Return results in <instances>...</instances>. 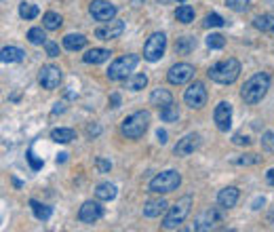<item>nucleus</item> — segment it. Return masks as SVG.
Instances as JSON below:
<instances>
[{
    "label": "nucleus",
    "instance_id": "nucleus-36",
    "mask_svg": "<svg viewBox=\"0 0 274 232\" xmlns=\"http://www.w3.org/2000/svg\"><path fill=\"white\" fill-rule=\"evenodd\" d=\"M224 45H226V40H224L222 34H209L207 36V47L209 49H222Z\"/></svg>",
    "mask_w": 274,
    "mask_h": 232
},
{
    "label": "nucleus",
    "instance_id": "nucleus-17",
    "mask_svg": "<svg viewBox=\"0 0 274 232\" xmlns=\"http://www.w3.org/2000/svg\"><path fill=\"white\" fill-rule=\"evenodd\" d=\"M238 194H241V192H238V188L228 186V188L220 190V194H217V203H220V207L230 209V207H234V205H236Z\"/></svg>",
    "mask_w": 274,
    "mask_h": 232
},
{
    "label": "nucleus",
    "instance_id": "nucleus-32",
    "mask_svg": "<svg viewBox=\"0 0 274 232\" xmlns=\"http://www.w3.org/2000/svg\"><path fill=\"white\" fill-rule=\"evenodd\" d=\"M27 40H30L32 45H45L47 36H45V32H42V27H32V30L27 32Z\"/></svg>",
    "mask_w": 274,
    "mask_h": 232
},
{
    "label": "nucleus",
    "instance_id": "nucleus-16",
    "mask_svg": "<svg viewBox=\"0 0 274 232\" xmlns=\"http://www.w3.org/2000/svg\"><path fill=\"white\" fill-rule=\"evenodd\" d=\"M150 103L154 105V108H158V110H165V108H169V105L173 103V95L169 93L167 89L158 87V89H154L150 93Z\"/></svg>",
    "mask_w": 274,
    "mask_h": 232
},
{
    "label": "nucleus",
    "instance_id": "nucleus-46",
    "mask_svg": "<svg viewBox=\"0 0 274 232\" xmlns=\"http://www.w3.org/2000/svg\"><path fill=\"white\" fill-rule=\"evenodd\" d=\"M156 137H158V142H160V144H165V142H167V131H163V129H158V133H156Z\"/></svg>",
    "mask_w": 274,
    "mask_h": 232
},
{
    "label": "nucleus",
    "instance_id": "nucleus-5",
    "mask_svg": "<svg viewBox=\"0 0 274 232\" xmlns=\"http://www.w3.org/2000/svg\"><path fill=\"white\" fill-rule=\"evenodd\" d=\"M179 184H181V175L177 171H173V169H169V171H163L156 178H152L148 188H150V192H156V194H169L173 190H177Z\"/></svg>",
    "mask_w": 274,
    "mask_h": 232
},
{
    "label": "nucleus",
    "instance_id": "nucleus-24",
    "mask_svg": "<svg viewBox=\"0 0 274 232\" xmlns=\"http://www.w3.org/2000/svg\"><path fill=\"white\" fill-rule=\"evenodd\" d=\"M51 139L57 144H68V142H72V139H76V131L74 129H53Z\"/></svg>",
    "mask_w": 274,
    "mask_h": 232
},
{
    "label": "nucleus",
    "instance_id": "nucleus-49",
    "mask_svg": "<svg viewBox=\"0 0 274 232\" xmlns=\"http://www.w3.org/2000/svg\"><path fill=\"white\" fill-rule=\"evenodd\" d=\"M179 2H186V0H179Z\"/></svg>",
    "mask_w": 274,
    "mask_h": 232
},
{
    "label": "nucleus",
    "instance_id": "nucleus-27",
    "mask_svg": "<svg viewBox=\"0 0 274 232\" xmlns=\"http://www.w3.org/2000/svg\"><path fill=\"white\" fill-rule=\"evenodd\" d=\"M175 19L181 21V24H192L194 21V9L190 4L177 6V11H175Z\"/></svg>",
    "mask_w": 274,
    "mask_h": 232
},
{
    "label": "nucleus",
    "instance_id": "nucleus-9",
    "mask_svg": "<svg viewBox=\"0 0 274 232\" xmlns=\"http://www.w3.org/2000/svg\"><path fill=\"white\" fill-rule=\"evenodd\" d=\"M89 13L93 15L95 21H112L116 15V6L110 4L108 0H93V2L89 4Z\"/></svg>",
    "mask_w": 274,
    "mask_h": 232
},
{
    "label": "nucleus",
    "instance_id": "nucleus-3",
    "mask_svg": "<svg viewBox=\"0 0 274 232\" xmlns=\"http://www.w3.org/2000/svg\"><path fill=\"white\" fill-rule=\"evenodd\" d=\"M148 125H150V112L146 110H139V112H133L131 116H126L123 125H121V133L129 139H139L146 133Z\"/></svg>",
    "mask_w": 274,
    "mask_h": 232
},
{
    "label": "nucleus",
    "instance_id": "nucleus-30",
    "mask_svg": "<svg viewBox=\"0 0 274 232\" xmlns=\"http://www.w3.org/2000/svg\"><path fill=\"white\" fill-rule=\"evenodd\" d=\"M38 6L36 4H30V2H21L19 4V15L24 17V19H34V17H38Z\"/></svg>",
    "mask_w": 274,
    "mask_h": 232
},
{
    "label": "nucleus",
    "instance_id": "nucleus-40",
    "mask_svg": "<svg viewBox=\"0 0 274 232\" xmlns=\"http://www.w3.org/2000/svg\"><path fill=\"white\" fill-rule=\"evenodd\" d=\"M27 160H30V165H32V169H40V167H42V160H38L36 156H34V152H32V150L27 152Z\"/></svg>",
    "mask_w": 274,
    "mask_h": 232
},
{
    "label": "nucleus",
    "instance_id": "nucleus-22",
    "mask_svg": "<svg viewBox=\"0 0 274 232\" xmlns=\"http://www.w3.org/2000/svg\"><path fill=\"white\" fill-rule=\"evenodd\" d=\"M25 59V51H21L19 47H4L2 49V61L4 63H19Z\"/></svg>",
    "mask_w": 274,
    "mask_h": 232
},
{
    "label": "nucleus",
    "instance_id": "nucleus-12",
    "mask_svg": "<svg viewBox=\"0 0 274 232\" xmlns=\"http://www.w3.org/2000/svg\"><path fill=\"white\" fill-rule=\"evenodd\" d=\"M38 82L49 91L57 89L59 82H61V70L57 66H45L38 74Z\"/></svg>",
    "mask_w": 274,
    "mask_h": 232
},
{
    "label": "nucleus",
    "instance_id": "nucleus-26",
    "mask_svg": "<svg viewBox=\"0 0 274 232\" xmlns=\"http://www.w3.org/2000/svg\"><path fill=\"white\" fill-rule=\"evenodd\" d=\"M148 84V76L146 74H131L126 78V89L129 91H142Z\"/></svg>",
    "mask_w": 274,
    "mask_h": 232
},
{
    "label": "nucleus",
    "instance_id": "nucleus-33",
    "mask_svg": "<svg viewBox=\"0 0 274 232\" xmlns=\"http://www.w3.org/2000/svg\"><path fill=\"white\" fill-rule=\"evenodd\" d=\"M160 118H163L165 123H175L179 118V112H177V105H169V108L165 110H160Z\"/></svg>",
    "mask_w": 274,
    "mask_h": 232
},
{
    "label": "nucleus",
    "instance_id": "nucleus-50",
    "mask_svg": "<svg viewBox=\"0 0 274 232\" xmlns=\"http://www.w3.org/2000/svg\"><path fill=\"white\" fill-rule=\"evenodd\" d=\"M272 32H274V26H272Z\"/></svg>",
    "mask_w": 274,
    "mask_h": 232
},
{
    "label": "nucleus",
    "instance_id": "nucleus-6",
    "mask_svg": "<svg viewBox=\"0 0 274 232\" xmlns=\"http://www.w3.org/2000/svg\"><path fill=\"white\" fill-rule=\"evenodd\" d=\"M137 61L139 57L137 55H123V57H118L110 63V68H108V72H105V76H108L110 80H123V78H129L131 72H133V68L137 66Z\"/></svg>",
    "mask_w": 274,
    "mask_h": 232
},
{
    "label": "nucleus",
    "instance_id": "nucleus-21",
    "mask_svg": "<svg viewBox=\"0 0 274 232\" xmlns=\"http://www.w3.org/2000/svg\"><path fill=\"white\" fill-rule=\"evenodd\" d=\"M63 47L68 51H80V49L87 47V38L82 34H68V36H63Z\"/></svg>",
    "mask_w": 274,
    "mask_h": 232
},
{
    "label": "nucleus",
    "instance_id": "nucleus-34",
    "mask_svg": "<svg viewBox=\"0 0 274 232\" xmlns=\"http://www.w3.org/2000/svg\"><path fill=\"white\" fill-rule=\"evenodd\" d=\"M202 24H205V27H222L224 24H226V21H224L222 15H217V13H209Z\"/></svg>",
    "mask_w": 274,
    "mask_h": 232
},
{
    "label": "nucleus",
    "instance_id": "nucleus-37",
    "mask_svg": "<svg viewBox=\"0 0 274 232\" xmlns=\"http://www.w3.org/2000/svg\"><path fill=\"white\" fill-rule=\"evenodd\" d=\"M236 165H257L259 163V156H255V154H243V156L234 158Z\"/></svg>",
    "mask_w": 274,
    "mask_h": 232
},
{
    "label": "nucleus",
    "instance_id": "nucleus-14",
    "mask_svg": "<svg viewBox=\"0 0 274 232\" xmlns=\"http://www.w3.org/2000/svg\"><path fill=\"white\" fill-rule=\"evenodd\" d=\"M213 121L220 131H228L232 123V105L228 102H220L213 110Z\"/></svg>",
    "mask_w": 274,
    "mask_h": 232
},
{
    "label": "nucleus",
    "instance_id": "nucleus-45",
    "mask_svg": "<svg viewBox=\"0 0 274 232\" xmlns=\"http://www.w3.org/2000/svg\"><path fill=\"white\" fill-rule=\"evenodd\" d=\"M266 181H268V184H270V186H274V167L270 169V171H268V173H266Z\"/></svg>",
    "mask_w": 274,
    "mask_h": 232
},
{
    "label": "nucleus",
    "instance_id": "nucleus-48",
    "mask_svg": "<svg viewBox=\"0 0 274 232\" xmlns=\"http://www.w3.org/2000/svg\"><path fill=\"white\" fill-rule=\"evenodd\" d=\"M270 220H272V222H274V211H272V213H270Z\"/></svg>",
    "mask_w": 274,
    "mask_h": 232
},
{
    "label": "nucleus",
    "instance_id": "nucleus-4",
    "mask_svg": "<svg viewBox=\"0 0 274 232\" xmlns=\"http://www.w3.org/2000/svg\"><path fill=\"white\" fill-rule=\"evenodd\" d=\"M190 207H192V196H190V194L181 196V199H179L177 203H175L173 207H169V209H167V215H165V220H163V228H165V230L177 228L179 224L188 217Z\"/></svg>",
    "mask_w": 274,
    "mask_h": 232
},
{
    "label": "nucleus",
    "instance_id": "nucleus-18",
    "mask_svg": "<svg viewBox=\"0 0 274 232\" xmlns=\"http://www.w3.org/2000/svg\"><path fill=\"white\" fill-rule=\"evenodd\" d=\"M110 51L108 49H91V51H87L82 55V61L84 63H93V66H97V63H103L110 59Z\"/></svg>",
    "mask_w": 274,
    "mask_h": 232
},
{
    "label": "nucleus",
    "instance_id": "nucleus-44",
    "mask_svg": "<svg viewBox=\"0 0 274 232\" xmlns=\"http://www.w3.org/2000/svg\"><path fill=\"white\" fill-rule=\"evenodd\" d=\"M87 131H89V135H100V131H101V129H100V125H89V129H87Z\"/></svg>",
    "mask_w": 274,
    "mask_h": 232
},
{
    "label": "nucleus",
    "instance_id": "nucleus-43",
    "mask_svg": "<svg viewBox=\"0 0 274 232\" xmlns=\"http://www.w3.org/2000/svg\"><path fill=\"white\" fill-rule=\"evenodd\" d=\"M110 103H112V108H118V105H121V95H118V93H112V95H110Z\"/></svg>",
    "mask_w": 274,
    "mask_h": 232
},
{
    "label": "nucleus",
    "instance_id": "nucleus-39",
    "mask_svg": "<svg viewBox=\"0 0 274 232\" xmlns=\"http://www.w3.org/2000/svg\"><path fill=\"white\" fill-rule=\"evenodd\" d=\"M45 49H47V55H49V57H59V47L55 45V42L47 40V42H45Z\"/></svg>",
    "mask_w": 274,
    "mask_h": 232
},
{
    "label": "nucleus",
    "instance_id": "nucleus-28",
    "mask_svg": "<svg viewBox=\"0 0 274 232\" xmlns=\"http://www.w3.org/2000/svg\"><path fill=\"white\" fill-rule=\"evenodd\" d=\"M194 45H196V40L192 36H181V38H177V42H175V51L181 53V55H188L194 49Z\"/></svg>",
    "mask_w": 274,
    "mask_h": 232
},
{
    "label": "nucleus",
    "instance_id": "nucleus-15",
    "mask_svg": "<svg viewBox=\"0 0 274 232\" xmlns=\"http://www.w3.org/2000/svg\"><path fill=\"white\" fill-rule=\"evenodd\" d=\"M199 135L196 133H190V135H186V137H181L179 142H177V146L173 148V152L177 154V156H188V154H192L196 148H199Z\"/></svg>",
    "mask_w": 274,
    "mask_h": 232
},
{
    "label": "nucleus",
    "instance_id": "nucleus-35",
    "mask_svg": "<svg viewBox=\"0 0 274 232\" xmlns=\"http://www.w3.org/2000/svg\"><path fill=\"white\" fill-rule=\"evenodd\" d=\"M226 6L236 13H243L249 9V0H226Z\"/></svg>",
    "mask_w": 274,
    "mask_h": 232
},
{
    "label": "nucleus",
    "instance_id": "nucleus-2",
    "mask_svg": "<svg viewBox=\"0 0 274 232\" xmlns=\"http://www.w3.org/2000/svg\"><path fill=\"white\" fill-rule=\"evenodd\" d=\"M207 74H209L211 80H215L220 84H232L238 78V74H241V63H238L234 57L222 59V61H217L215 66H211Z\"/></svg>",
    "mask_w": 274,
    "mask_h": 232
},
{
    "label": "nucleus",
    "instance_id": "nucleus-42",
    "mask_svg": "<svg viewBox=\"0 0 274 232\" xmlns=\"http://www.w3.org/2000/svg\"><path fill=\"white\" fill-rule=\"evenodd\" d=\"M97 165H100L101 171H110V169H112V163H110V160H103V158L97 160Z\"/></svg>",
    "mask_w": 274,
    "mask_h": 232
},
{
    "label": "nucleus",
    "instance_id": "nucleus-13",
    "mask_svg": "<svg viewBox=\"0 0 274 232\" xmlns=\"http://www.w3.org/2000/svg\"><path fill=\"white\" fill-rule=\"evenodd\" d=\"M101 215H103V207L100 205V203H95V201L82 203V207L78 211V220L82 224H95Z\"/></svg>",
    "mask_w": 274,
    "mask_h": 232
},
{
    "label": "nucleus",
    "instance_id": "nucleus-10",
    "mask_svg": "<svg viewBox=\"0 0 274 232\" xmlns=\"http://www.w3.org/2000/svg\"><path fill=\"white\" fill-rule=\"evenodd\" d=\"M190 78H194V66H190V63H175L167 72V80L171 84H184Z\"/></svg>",
    "mask_w": 274,
    "mask_h": 232
},
{
    "label": "nucleus",
    "instance_id": "nucleus-47",
    "mask_svg": "<svg viewBox=\"0 0 274 232\" xmlns=\"http://www.w3.org/2000/svg\"><path fill=\"white\" fill-rule=\"evenodd\" d=\"M66 156H68V154H59V156H57V163H63V160H66Z\"/></svg>",
    "mask_w": 274,
    "mask_h": 232
},
{
    "label": "nucleus",
    "instance_id": "nucleus-8",
    "mask_svg": "<svg viewBox=\"0 0 274 232\" xmlns=\"http://www.w3.org/2000/svg\"><path fill=\"white\" fill-rule=\"evenodd\" d=\"M184 102L186 105H190V108H202V105L207 103V89L202 82H192L190 87L186 89L184 93Z\"/></svg>",
    "mask_w": 274,
    "mask_h": 232
},
{
    "label": "nucleus",
    "instance_id": "nucleus-23",
    "mask_svg": "<svg viewBox=\"0 0 274 232\" xmlns=\"http://www.w3.org/2000/svg\"><path fill=\"white\" fill-rule=\"evenodd\" d=\"M61 24H63V19H61V15L59 13H45V17H42V26H45V30H51V32H55V30H59L61 27Z\"/></svg>",
    "mask_w": 274,
    "mask_h": 232
},
{
    "label": "nucleus",
    "instance_id": "nucleus-11",
    "mask_svg": "<svg viewBox=\"0 0 274 232\" xmlns=\"http://www.w3.org/2000/svg\"><path fill=\"white\" fill-rule=\"evenodd\" d=\"M125 32V24L121 19H112V21H105V26L97 27L95 30V36L100 40H112V38H121Z\"/></svg>",
    "mask_w": 274,
    "mask_h": 232
},
{
    "label": "nucleus",
    "instance_id": "nucleus-31",
    "mask_svg": "<svg viewBox=\"0 0 274 232\" xmlns=\"http://www.w3.org/2000/svg\"><path fill=\"white\" fill-rule=\"evenodd\" d=\"M253 26H255L257 30H262V32H268V30H272L274 19L270 15H259V17L253 19Z\"/></svg>",
    "mask_w": 274,
    "mask_h": 232
},
{
    "label": "nucleus",
    "instance_id": "nucleus-1",
    "mask_svg": "<svg viewBox=\"0 0 274 232\" xmlns=\"http://www.w3.org/2000/svg\"><path fill=\"white\" fill-rule=\"evenodd\" d=\"M268 89H270V76L268 74H255V76H251V78L245 82V87L241 91V97L245 100V103H259L266 97V93H268Z\"/></svg>",
    "mask_w": 274,
    "mask_h": 232
},
{
    "label": "nucleus",
    "instance_id": "nucleus-7",
    "mask_svg": "<svg viewBox=\"0 0 274 232\" xmlns=\"http://www.w3.org/2000/svg\"><path fill=\"white\" fill-rule=\"evenodd\" d=\"M165 49H167V36L163 32H154L144 45V59L152 61V63L158 61L165 55Z\"/></svg>",
    "mask_w": 274,
    "mask_h": 232
},
{
    "label": "nucleus",
    "instance_id": "nucleus-29",
    "mask_svg": "<svg viewBox=\"0 0 274 232\" xmlns=\"http://www.w3.org/2000/svg\"><path fill=\"white\" fill-rule=\"evenodd\" d=\"M30 207H32L34 215H36L38 220H49V217H51V207H47V205H40L38 201H30Z\"/></svg>",
    "mask_w": 274,
    "mask_h": 232
},
{
    "label": "nucleus",
    "instance_id": "nucleus-25",
    "mask_svg": "<svg viewBox=\"0 0 274 232\" xmlns=\"http://www.w3.org/2000/svg\"><path fill=\"white\" fill-rule=\"evenodd\" d=\"M95 196L100 201H112L116 196V186L108 184V181H105V184H100V186H97V190H95Z\"/></svg>",
    "mask_w": 274,
    "mask_h": 232
},
{
    "label": "nucleus",
    "instance_id": "nucleus-20",
    "mask_svg": "<svg viewBox=\"0 0 274 232\" xmlns=\"http://www.w3.org/2000/svg\"><path fill=\"white\" fill-rule=\"evenodd\" d=\"M215 222H220V213H217L215 209H209V211H205L199 220H196V230H209V228H213V224Z\"/></svg>",
    "mask_w": 274,
    "mask_h": 232
},
{
    "label": "nucleus",
    "instance_id": "nucleus-38",
    "mask_svg": "<svg viewBox=\"0 0 274 232\" xmlns=\"http://www.w3.org/2000/svg\"><path fill=\"white\" fill-rule=\"evenodd\" d=\"M262 148L266 152H274V133H264L262 135Z\"/></svg>",
    "mask_w": 274,
    "mask_h": 232
},
{
    "label": "nucleus",
    "instance_id": "nucleus-41",
    "mask_svg": "<svg viewBox=\"0 0 274 232\" xmlns=\"http://www.w3.org/2000/svg\"><path fill=\"white\" fill-rule=\"evenodd\" d=\"M232 142H234L236 146H249L251 139H249L247 135H245V137H243V135H234V139H232Z\"/></svg>",
    "mask_w": 274,
    "mask_h": 232
},
{
    "label": "nucleus",
    "instance_id": "nucleus-19",
    "mask_svg": "<svg viewBox=\"0 0 274 232\" xmlns=\"http://www.w3.org/2000/svg\"><path fill=\"white\" fill-rule=\"evenodd\" d=\"M169 209V203L165 199H156V201H148L144 207V215L146 217H158L160 213H165Z\"/></svg>",
    "mask_w": 274,
    "mask_h": 232
}]
</instances>
